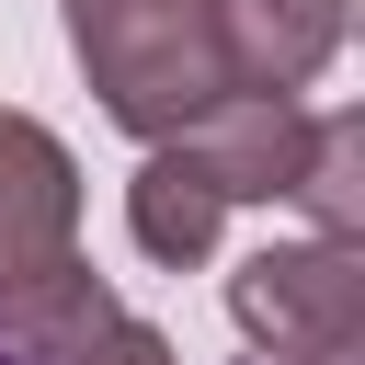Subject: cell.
I'll return each instance as SVG.
<instances>
[{
	"label": "cell",
	"mask_w": 365,
	"mask_h": 365,
	"mask_svg": "<svg viewBox=\"0 0 365 365\" xmlns=\"http://www.w3.org/2000/svg\"><path fill=\"white\" fill-rule=\"evenodd\" d=\"M68 46H80L103 114H114L137 148L171 137V125H194L205 103H228L205 0H68Z\"/></svg>",
	"instance_id": "6da1fadb"
},
{
	"label": "cell",
	"mask_w": 365,
	"mask_h": 365,
	"mask_svg": "<svg viewBox=\"0 0 365 365\" xmlns=\"http://www.w3.org/2000/svg\"><path fill=\"white\" fill-rule=\"evenodd\" d=\"M80 331H91V319H80ZM57 342H68V331H0V365H57Z\"/></svg>",
	"instance_id": "ba28073f"
},
{
	"label": "cell",
	"mask_w": 365,
	"mask_h": 365,
	"mask_svg": "<svg viewBox=\"0 0 365 365\" xmlns=\"http://www.w3.org/2000/svg\"><path fill=\"white\" fill-rule=\"evenodd\" d=\"M228 319L251 331V354H365V251L331 228L274 240L228 274Z\"/></svg>",
	"instance_id": "7a4b0ae2"
},
{
	"label": "cell",
	"mask_w": 365,
	"mask_h": 365,
	"mask_svg": "<svg viewBox=\"0 0 365 365\" xmlns=\"http://www.w3.org/2000/svg\"><path fill=\"white\" fill-rule=\"evenodd\" d=\"M57 274H80V160L57 125L0 103V319Z\"/></svg>",
	"instance_id": "3957f363"
},
{
	"label": "cell",
	"mask_w": 365,
	"mask_h": 365,
	"mask_svg": "<svg viewBox=\"0 0 365 365\" xmlns=\"http://www.w3.org/2000/svg\"><path fill=\"white\" fill-rule=\"evenodd\" d=\"M217 217H228V205H217L171 148H148V160H137V182H125V228H137V251H148V262H171V274H182V262H205V251H217Z\"/></svg>",
	"instance_id": "5b68a950"
},
{
	"label": "cell",
	"mask_w": 365,
	"mask_h": 365,
	"mask_svg": "<svg viewBox=\"0 0 365 365\" xmlns=\"http://www.w3.org/2000/svg\"><path fill=\"white\" fill-rule=\"evenodd\" d=\"M205 23H217L228 91H308L354 34L342 0H205Z\"/></svg>",
	"instance_id": "277c9868"
},
{
	"label": "cell",
	"mask_w": 365,
	"mask_h": 365,
	"mask_svg": "<svg viewBox=\"0 0 365 365\" xmlns=\"http://www.w3.org/2000/svg\"><path fill=\"white\" fill-rule=\"evenodd\" d=\"M285 205H308V228L354 240V217H365V114H319L308 171H297V194H285Z\"/></svg>",
	"instance_id": "8992f818"
},
{
	"label": "cell",
	"mask_w": 365,
	"mask_h": 365,
	"mask_svg": "<svg viewBox=\"0 0 365 365\" xmlns=\"http://www.w3.org/2000/svg\"><path fill=\"white\" fill-rule=\"evenodd\" d=\"M57 365H171V342H160L148 319H125V308H103L91 331H68V342H57Z\"/></svg>",
	"instance_id": "52a82bcc"
},
{
	"label": "cell",
	"mask_w": 365,
	"mask_h": 365,
	"mask_svg": "<svg viewBox=\"0 0 365 365\" xmlns=\"http://www.w3.org/2000/svg\"><path fill=\"white\" fill-rule=\"evenodd\" d=\"M251 365H354V354H251Z\"/></svg>",
	"instance_id": "9c48e42d"
}]
</instances>
